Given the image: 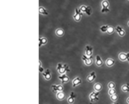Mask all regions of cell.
<instances>
[{
    "label": "cell",
    "instance_id": "4316f807",
    "mask_svg": "<svg viewBox=\"0 0 129 104\" xmlns=\"http://www.w3.org/2000/svg\"><path fill=\"white\" fill-rule=\"evenodd\" d=\"M114 31V27L112 26H109L108 27V29L107 30V32L109 34H111L113 33Z\"/></svg>",
    "mask_w": 129,
    "mask_h": 104
},
{
    "label": "cell",
    "instance_id": "2e32d148",
    "mask_svg": "<svg viewBox=\"0 0 129 104\" xmlns=\"http://www.w3.org/2000/svg\"><path fill=\"white\" fill-rule=\"evenodd\" d=\"M96 77L95 73L94 71H92L91 73H90V74L88 75L87 78V80H88V82H92L95 80Z\"/></svg>",
    "mask_w": 129,
    "mask_h": 104
},
{
    "label": "cell",
    "instance_id": "30bf717a",
    "mask_svg": "<svg viewBox=\"0 0 129 104\" xmlns=\"http://www.w3.org/2000/svg\"><path fill=\"white\" fill-rule=\"evenodd\" d=\"M85 54L88 57H90L93 54V48L90 46L87 45L85 48Z\"/></svg>",
    "mask_w": 129,
    "mask_h": 104
},
{
    "label": "cell",
    "instance_id": "603a6c76",
    "mask_svg": "<svg viewBox=\"0 0 129 104\" xmlns=\"http://www.w3.org/2000/svg\"><path fill=\"white\" fill-rule=\"evenodd\" d=\"M109 26L108 25H102L100 27V30L102 32H107Z\"/></svg>",
    "mask_w": 129,
    "mask_h": 104
},
{
    "label": "cell",
    "instance_id": "4fadbf2b",
    "mask_svg": "<svg viewBox=\"0 0 129 104\" xmlns=\"http://www.w3.org/2000/svg\"><path fill=\"white\" fill-rule=\"evenodd\" d=\"M115 29L116 30V31L118 33L119 35L123 36L125 34V31H124L123 28L121 27L119 25H117L116 27L115 28Z\"/></svg>",
    "mask_w": 129,
    "mask_h": 104
},
{
    "label": "cell",
    "instance_id": "cb8c5ba5",
    "mask_svg": "<svg viewBox=\"0 0 129 104\" xmlns=\"http://www.w3.org/2000/svg\"><path fill=\"white\" fill-rule=\"evenodd\" d=\"M56 33L57 35L59 36H62L64 34V31L61 28H59L56 30Z\"/></svg>",
    "mask_w": 129,
    "mask_h": 104
},
{
    "label": "cell",
    "instance_id": "7a4b0ae2",
    "mask_svg": "<svg viewBox=\"0 0 129 104\" xmlns=\"http://www.w3.org/2000/svg\"><path fill=\"white\" fill-rule=\"evenodd\" d=\"M99 92H93L90 94L89 97L90 99V101L91 103L97 102L99 100Z\"/></svg>",
    "mask_w": 129,
    "mask_h": 104
},
{
    "label": "cell",
    "instance_id": "ffe728a7",
    "mask_svg": "<svg viewBox=\"0 0 129 104\" xmlns=\"http://www.w3.org/2000/svg\"><path fill=\"white\" fill-rule=\"evenodd\" d=\"M47 42V40L46 37H40L39 38V47H41L42 45L46 44Z\"/></svg>",
    "mask_w": 129,
    "mask_h": 104
},
{
    "label": "cell",
    "instance_id": "d6986e66",
    "mask_svg": "<svg viewBox=\"0 0 129 104\" xmlns=\"http://www.w3.org/2000/svg\"><path fill=\"white\" fill-rule=\"evenodd\" d=\"M103 61L99 55H97L96 56V64L97 66H100L103 64Z\"/></svg>",
    "mask_w": 129,
    "mask_h": 104
},
{
    "label": "cell",
    "instance_id": "52a82bcc",
    "mask_svg": "<svg viewBox=\"0 0 129 104\" xmlns=\"http://www.w3.org/2000/svg\"><path fill=\"white\" fill-rule=\"evenodd\" d=\"M53 92H61L63 91L64 90V87L63 85H56V84H53L51 86Z\"/></svg>",
    "mask_w": 129,
    "mask_h": 104
},
{
    "label": "cell",
    "instance_id": "9c48e42d",
    "mask_svg": "<svg viewBox=\"0 0 129 104\" xmlns=\"http://www.w3.org/2000/svg\"><path fill=\"white\" fill-rule=\"evenodd\" d=\"M58 78L60 80H61V83L63 84L68 83L70 80V78L66 73L60 75L59 76Z\"/></svg>",
    "mask_w": 129,
    "mask_h": 104
},
{
    "label": "cell",
    "instance_id": "7402d4cb",
    "mask_svg": "<svg viewBox=\"0 0 129 104\" xmlns=\"http://www.w3.org/2000/svg\"><path fill=\"white\" fill-rule=\"evenodd\" d=\"M121 89L124 92H129V84L126 83L124 84L121 87Z\"/></svg>",
    "mask_w": 129,
    "mask_h": 104
},
{
    "label": "cell",
    "instance_id": "d4e9b609",
    "mask_svg": "<svg viewBox=\"0 0 129 104\" xmlns=\"http://www.w3.org/2000/svg\"><path fill=\"white\" fill-rule=\"evenodd\" d=\"M110 99L112 101L115 102V101H117L118 99V96L116 94H114V95L110 96Z\"/></svg>",
    "mask_w": 129,
    "mask_h": 104
},
{
    "label": "cell",
    "instance_id": "6da1fadb",
    "mask_svg": "<svg viewBox=\"0 0 129 104\" xmlns=\"http://www.w3.org/2000/svg\"><path fill=\"white\" fill-rule=\"evenodd\" d=\"M57 70L61 75L64 74L67 71H70L68 65L66 64H62L60 63H59L57 64Z\"/></svg>",
    "mask_w": 129,
    "mask_h": 104
},
{
    "label": "cell",
    "instance_id": "ac0fdd59",
    "mask_svg": "<svg viewBox=\"0 0 129 104\" xmlns=\"http://www.w3.org/2000/svg\"><path fill=\"white\" fill-rule=\"evenodd\" d=\"M115 61L111 58H108L106 60V63L108 67H111L115 64Z\"/></svg>",
    "mask_w": 129,
    "mask_h": 104
},
{
    "label": "cell",
    "instance_id": "8992f818",
    "mask_svg": "<svg viewBox=\"0 0 129 104\" xmlns=\"http://www.w3.org/2000/svg\"><path fill=\"white\" fill-rule=\"evenodd\" d=\"M80 10L82 12L85 13L88 15L91 14L92 8L89 6H86L85 5H82L80 7Z\"/></svg>",
    "mask_w": 129,
    "mask_h": 104
},
{
    "label": "cell",
    "instance_id": "f1b7e54d",
    "mask_svg": "<svg viewBox=\"0 0 129 104\" xmlns=\"http://www.w3.org/2000/svg\"><path fill=\"white\" fill-rule=\"evenodd\" d=\"M39 70L40 72L41 73H43L44 71V69L41 66V61H39Z\"/></svg>",
    "mask_w": 129,
    "mask_h": 104
},
{
    "label": "cell",
    "instance_id": "5bb4252c",
    "mask_svg": "<svg viewBox=\"0 0 129 104\" xmlns=\"http://www.w3.org/2000/svg\"><path fill=\"white\" fill-rule=\"evenodd\" d=\"M42 75L45 79L47 80H49L51 78V75L49 69H47L42 73Z\"/></svg>",
    "mask_w": 129,
    "mask_h": 104
},
{
    "label": "cell",
    "instance_id": "f546056e",
    "mask_svg": "<svg viewBox=\"0 0 129 104\" xmlns=\"http://www.w3.org/2000/svg\"><path fill=\"white\" fill-rule=\"evenodd\" d=\"M127 103L129 104V97H128V98H127Z\"/></svg>",
    "mask_w": 129,
    "mask_h": 104
},
{
    "label": "cell",
    "instance_id": "44dd1931",
    "mask_svg": "<svg viewBox=\"0 0 129 104\" xmlns=\"http://www.w3.org/2000/svg\"><path fill=\"white\" fill-rule=\"evenodd\" d=\"M39 12L42 14H46V15L48 14V13L47 12L46 8L43 7V6H40L39 7Z\"/></svg>",
    "mask_w": 129,
    "mask_h": 104
},
{
    "label": "cell",
    "instance_id": "4dcf8cb0",
    "mask_svg": "<svg viewBox=\"0 0 129 104\" xmlns=\"http://www.w3.org/2000/svg\"><path fill=\"white\" fill-rule=\"evenodd\" d=\"M128 26H129V21H128Z\"/></svg>",
    "mask_w": 129,
    "mask_h": 104
},
{
    "label": "cell",
    "instance_id": "3957f363",
    "mask_svg": "<svg viewBox=\"0 0 129 104\" xmlns=\"http://www.w3.org/2000/svg\"><path fill=\"white\" fill-rule=\"evenodd\" d=\"M82 59L84 61L85 64L87 66H90L93 63V60L92 56L88 57L86 55L83 54L82 55Z\"/></svg>",
    "mask_w": 129,
    "mask_h": 104
},
{
    "label": "cell",
    "instance_id": "7c38bea8",
    "mask_svg": "<svg viewBox=\"0 0 129 104\" xmlns=\"http://www.w3.org/2000/svg\"><path fill=\"white\" fill-rule=\"evenodd\" d=\"M82 80L81 78L79 77H76L75 78L72 80V84L73 87H75L76 86H78L79 85L82 83Z\"/></svg>",
    "mask_w": 129,
    "mask_h": 104
},
{
    "label": "cell",
    "instance_id": "484cf974",
    "mask_svg": "<svg viewBox=\"0 0 129 104\" xmlns=\"http://www.w3.org/2000/svg\"><path fill=\"white\" fill-rule=\"evenodd\" d=\"M108 93H109V94L110 95V96H111L116 94V91L114 89H110L109 90Z\"/></svg>",
    "mask_w": 129,
    "mask_h": 104
},
{
    "label": "cell",
    "instance_id": "e0dca14e",
    "mask_svg": "<svg viewBox=\"0 0 129 104\" xmlns=\"http://www.w3.org/2000/svg\"><path fill=\"white\" fill-rule=\"evenodd\" d=\"M94 89L97 92H99L102 89V84L99 83H96L94 85Z\"/></svg>",
    "mask_w": 129,
    "mask_h": 104
},
{
    "label": "cell",
    "instance_id": "277c9868",
    "mask_svg": "<svg viewBox=\"0 0 129 104\" xmlns=\"http://www.w3.org/2000/svg\"><path fill=\"white\" fill-rule=\"evenodd\" d=\"M101 5L102 6V9L101 10V12H107L108 11H110V9L109 8V4L107 0H103L102 2Z\"/></svg>",
    "mask_w": 129,
    "mask_h": 104
},
{
    "label": "cell",
    "instance_id": "9a60e30c",
    "mask_svg": "<svg viewBox=\"0 0 129 104\" xmlns=\"http://www.w3.org/2000/svg\"><path fill=\"white\" fill-rule=\"evenodd\" d=\"M56 97L58 100L62 101L65 99L66 97V94L63 91L58 92L56 95Z\"/></svg>",
    "mask_w": 129,
    "mask_h": 104
},
{
    "label": "cell",
    "instance_id": "8fae6325",
    "mask_svg": "<svg viewBox=\"0 0 129 104\" xmlns=\"http://www.w3.org/2000/svg\"><path fill=\"white\" fill-rule=\"evenodd\" d=\"M75 98H76V96L75 95L74 92L73 91H72L68 97V100H67L68 103L70 104H73L75 102Z\"/></svg>",
    "mask_w": 129,
    "mask_h": 104
},
{
    "label": "cell",
    "instance_id": "1f68e13d",
    "mask_svg": "<svg viewBox=\"0 0 129 104\" xmlns=\"http://www.w3.org/2000/svg\"><path fill=\"white\" fill-rule=\"evenodd\" d=\"M118 104V103H113V104Z\"/></svg>",
    "mask_w": 129,
    "mask_h": 104
},
{
    "label": "cell",
    "instance_id": "83f0119b",
    "mask_svg": "<svg viewBox=\"0 0 129 104\" xmlns=\"http://www.w3.org/2000/svg\"><path fill=\"white\" fill-rule=\"evenodd\" d=\"M108 88L110 89H114L115 87V84L113 82H110L108 85Z\"/></svg>",
    "mask_w": 129,
    "mask_h": 104
},
{
    "label": "cell",
    "instance_id": "ba28073f",
    "mask_svg": "<svg viewBox=\"0 0 129 104\" xmlns=\"http://www.w3.org/2000/svg\"><path fill=\"white\" fill-rule=\"evenodd\" d=\"M119 58L120 60L123 61H129V52L125 53L124 52H121L119 54Z\"/></svg>",
    "mask_w": 129,
    "mask_h": 104
},
{
    "label": "cell",
    "instance_id": "5b68a950",
    "mask_svg": "<svg viewBox=\"0 0 129 104\" xmlns=\"http://www.w3.org/2000/svg\"><path fill=\"white\" fill-rule=\"evenodd\" d=\"M82 15L83 13L80 9H78L77 8H75V14L73 15L74 19L76 21H79L81 20Z\"/></svg>",
    "mask_w": 129,
    "mask_h": 104
}]
</instances>
